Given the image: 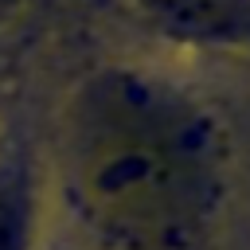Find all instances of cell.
Returning a JSON list of instances; mask_svg holds the SVG:
<instances>
[{
  "instance_id": "1",
  "label": "cell",
  "mask_w": 250,
  "mask_h": 250,
  "mask_svg": "<svg viewBox=\"0 0 250 250\" xmlns=\"http://www.w3.org/2000/svg\"><path fill=\"white\" fill-rule=\"evenodd\" d=\"M203 172L168 141L141 129L102 125L82 156V191L90 207L129 234H176L195 211Z\"/></svg>"
},
{
  "instance_id": "2",
  "label": "cell",
  "mask_w": 250,
  "mask_h": 250,
  "mask_svg": "<svg viewBox=\"0 0 250 250\" xmlns=\"http://www.w3.org/2000/svg\"><path fill=\"white\" fill-rule=\"evenodd\" d=\"M145 23L180 43H246L250 0H133Z\"/></svg>"
},
{
  "instance_id": "3",
  "label": "cell",
  "mask_w": 250,
  "mask_h": 250,
  "mask_svg": "<svg viewBox=\"0 0 250 250\" xmlns=\"http://www.w3.org/2000/svg\"><path fill=\"white\" fill-rule=\"evenodd\" d=\"M31 242V207L23 191L0 188V250H27Z\"/></svg>"
}]
</instances>
